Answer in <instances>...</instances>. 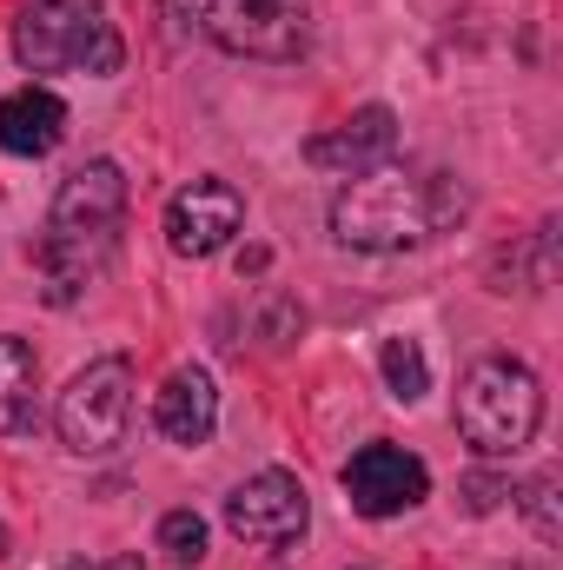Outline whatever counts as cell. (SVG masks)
I'll return each instance as SVG.
<instances>
[{"instance_id":"6da1fadb","label":"cell","mask_w":563,"mask_h":570,"mask_svg":"<svg viewBox=\"0 0 563 570\" xmlns=\"http://www.w3.org/2000/svg\"><path fill=\"white\" fill-rule=\"evenodd\" d=\"M464 186L451 173H358L338 199H332V233L352 253H412L431 233H444L464 213Z\"/></svg>"},{"instance_id":"7a4b0ae2","label":"cell","mask_w":563,"mask_h":570,"mask_svg":"<svg viewBox=\"0 0 563 570\" xmlns=\"http://www.w3.org/2000/svg\"><path fill=\"white\" fill-rule=\"evenodd\" d=\"M120 219H127V173L113 159H87L80 173H67V186L53 193V233L40 239V266L53 273V298H67L107 259Z\"/></svg>"},{"instance_id":"3957f363","label":"cell","mask_w":563,"mask_h":570,"mask_svg":"<svg viewBox=\"0 0 563 570\" xmlns=\"http://www.w3.org/2000/svg\"><path fill=\"white\" fill-rule=\"evenodd\" d=\"M13 60L27 73H120L127 40L100 0H27L13 13Z\"/></svg>"},{"instance_id":"277c9868","label":"cell","mask_w":563,"mask_h":570,"mask_svg":"<svg viewBox=\"0 0 563 570\" xmlns=\"http://www.w3.org/2000/svg\"><path fill=\"white\" fill-rule=\"evenodd\" d=\"M544 425V385L524 358H477L457 385V438L477 458H517Z\"/></svg>"},{"instance_id":"5b68a950","label":"cell","mask_w":563,"mask_h":570,"mask_svg":"<svg viewBox=\"0 0 563 570\" xmlns=\"http://www.w3.org/2000/svg\"><path fill=\"white\" fill-rule=\"evenodd\" d=\"M127 419H134V365L127 358H93L87 372H73V385L53 405L60 444L80 458H107L127 438Z\"/></svg>"},{"instance_id":"8992f818","label":"cell","mask_w":563,"mask_h":570,"mask_svg":"<svg viewBox=\"0 0 563 570\" xmlns=\"http://www.w3.org/2000/svg\"><path fill=\"white\" fill-rule=\"evenodd\" d=\"M206 33L246 60H298L312 47L305 0H206Z\"/></svg>"},{"instance_id":"52a82bcc","label":"cell","mask_w":563,"mask_h":570,"mask_svg":"<svg viewBox=\"0 0 563 570\" xmlns=\"http://www.w3.org/2000/svg\"><path fill=\"white\" fill-rule=\"evenodd\" d=\"M305 524H312V504H305V484L292 471H259V478H246L226 498V531L246 538V544H259V551L298 544Z\"/></svg>"},{"instance_id":"ba28073f","label":"cell","mask_w":563,"mask_h":570,"mask_svg":"<svg viewBox=\"0 0 563 570\" xmlns=\"http://www.w3.org/2000/svg\"><path fill=\"white\" fill-rule=\"evenodd\" d=\"M424 491H431V471L405 444L378 438V444L352 451V464H345V498H352L358 518H398V511L424 504Z\"/></svg>"},{"instance_id":"9c48e42d","label":"cell","mask_w":563,"mask_h":570,"mask_svg":"<svg viewBox=\"0 0 563 570\" xmlns=\"http://www.w3.org/2000/svg\"><path fill=\"white\" fill-rule=\"evenodd\" d=\"M239 226H246V199L226 179H192L166 206V239H172L179 259H213Z\"/></svg>"},{"instance_id":"30bf717a","label":"cell","mask_w":563,"mask_h":570,"mask_svg":"<svg viewBox=\"0 0 563 570\" xmlns=\"http://www.w3.org/2000/svg\"><path fill=\"white\" fill-rule=\"evenodd\" d=\"M392 153H398V114H392V107H358L345 127H332V134L305 140V159H312V166L345 173V179L392 166Z\"/></svg>"},{"instance_id":"8fae6325","label":"cell","mask_w":563,"mask_h":570,"mask_svg":"<svg viewBox=\"0 0 563 570\" xmlns=\"http://www.w3.org/2000/svg\"><path fill=\"white\" fill-rule=\"evenodd\" d=\"M152 425L166 431L172 444H206L213 425H219V385H213V372L206 365H179L159 385V399H152Z\"/></svg>"},{"instance_id":"7c38bea8","label":"cell","mask_w":563,"mask_h":570,"mask_svg":"<svg viewBox=\"0 0 563 570\" xmlns=\"http://www.w3.org/2000/svg\"><path fill=\"white\" fill-rule=\"evenodd\" d=\"M67 140V100L47 87H20L0 100V146L13 159H47L53 146Z\"/></svg>"},{"instance_id":"4fadbf2b","label":"cell","mask_w":563,"mask_h":570,"mask_svg":"<svg viewBox=\"0 0 563 570\" xmlns=\"http://www.w3.org/2000/svg\"><path fill=\"white\" fill-rule=\"evenodd\" d=\"M33 385H40V358L27 338H0V438L33 431Z\"/></svg>"},{"instance_id":"5bb4252c","label":"cell","mask_w":563,"mask_h":570,"mask_svg":"<svg viewBox=\"0 0 563 570\" xmlns=\"http://www.w3.org/2000/svg\"><path fill=\"white\" fill-rule=\"evenodd\" d=\"M378 365H385V385H392L398 405H418L424 392H431V365H424L418 338H392V345L378 352Z\"/></svg>"},{"instance_id":"9a60e30c","label":"cell","mask_w":563,"mask_h":570,"mask_svg":"<svg viewBox=\"0 0 563 570\" xmlns=\"http://www.w3.org/2000/svg\"><path fill=\"white\" fill-rule=\"evenodd\" d=\"M557 491H563V478H557V471H537V478H531V484L517 491V504H524V518H531V531H537L544 544H557V538H563Z\"/></svg>"},{"instance_id":"2e32d148","label":"cell","mask_w":563,"mask_h":570,"mask_svg":"<svg viewBox=\"0 0 563 570\" xmlns=\"http://www.w3.org/2000/svg\"><path fill=\"white\" fill-rule=\"evenodd\" d=\"M159 551L172 564H199L206 558V518L199 511H166L159 518Z\"/></svg>"},{"instance_id":"e0dca14e","label":"cell","mask_w":563,"mask_h":570,"mask_svg":"<svg viewBox=\"0 0 563 570\" xmlns=\"http://www.w3.org/2000/svg\"><path fill=\"white\" fill-rule=\"evenodd\" d=\"M457 498H464V511H471V518H491V511L511 498V484H504V478H491V471H471V478L457 484Z\"/></svg>"},{"instance_id":"ac0fdd59","label":"cell","mask_w":563,"mask_h":570,"mask_svg":"<svg viewBox=\"0 0 563 570\" xmlns=\"http://www.w3.org/2000/svg\"><path fill=\"white\" fill-rule=\"evenodd\" d=\"M298 332H305V312H298L292 298H273L266 318H259V338H266V345H292Z\"/></svg>"},{"instance_id":"d6986e66","label":"cell","mask_w":563,"mask_h":570,"mask_svg":"<svg viewBox=\"0 0 563 570\" xmlns=\"http://www.w3.org/2000/svg\"><path fill=\"white\" fill-rule=\"evenodd\" d=\"M113 570H140V558H120V564H113Z\"/></svg>"},{"instance_id":"ffe728a7","label":"cell","mask_w":563,"mask_h":570,"mask_svg":"<svg viewBox=\"0 0 563 570\" xmlns=\"http://www.w3.org/2000/svg\"><path fill=\"white\" fill-rule=\"evenodd\" d=\"M0 558H7V524H0Z\"/></svg>"},{"instance_id":"44dd1931","label":"cell","mask_w":563,"mask_h":570,"mask_svg":"<svg viewBox=\"0 0 563 570\" xmlns=\"http://www.w3.org/2000/svg\"><path fill=\"white\" fill-rule=\"evenodd\" d=\"M67 570H87V564H67Z\"/></svg>"}]
</instances>
